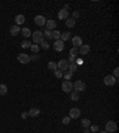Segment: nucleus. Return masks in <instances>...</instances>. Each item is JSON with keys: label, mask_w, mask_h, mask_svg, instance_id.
Instances as JSON below:
<instances>
[{"label": "nucleus", "mask_w": 119, "mask_h": 133, "mask_svg": "<svg viewBox=\"0 0 119 133\" xmlns=\"http://www.w3.org/2000/svg\"><path fill=\"white\" fill-rule=\"evenodd\" d=\"M31 36H32V41L35 44H41L42 42L44 41V36H43V32H41V31H35L33 33H31Z\"/></svg>", "instance_id": "nucleus-1"}, {"label": "nucleus", "mask_w": 119, "mask_h": 133, "mask_svg": "<svg viewBox=\"0 0 119 133\" xmlns=\"http://www.w3.org/2000/svg\"><path fill=\"white\" fill-rule=\"evenodd\" d=\"M73 88H74V90L75 92H83L85 89H86V83L83 81H81V80H77V81H75L74 83H73Z\"/></svg>", "instance_id": "nucleus-2"}, {"label": "nucleus", "mask_w": 119, "mask_h": 133, "mask_svg": "<svg viewBox=\"0 0 119 133\" xmlns=\"http://www.w3.org/2000/svg\"><path fill=\"white\" fill-rule=\"evenodd\" d=\"M105 131L108 133H114L117 131V124L114 121H107L105 124Z\"/></svg>", "instance_id": "nucleus-3"}, {"label": "nucleus", "mask_w": 119, "mask_h": 133, "mask_svg": "<svg viewBox=\"0 0 119 133\" xmlns=\"http://www.w3.org/2000/svg\"><path fill=\"white\" fill-rule=\"evenodd\" d=\"M68 68H69V62L67 59H61V61L57 63V69L63 71V73H64L65 70H68Z\"/></svg>", "instance_id": "nucleus-4"}, {"label": "nucleus", "mask_w": 119, "mask_h": 133, "mask_svg": "<svg viewBox=\"0 0 119 133\" xmlns=\"http://www.w3.org/2000/svg\"><path fill=\"white\" fill-rule=\"evenodd\" d=\"M104 83H105V86L112 87V86H114L115 83H117V80H115L112 75H107V76H105L104 77Z\"/></svg>", "instance_id": "nucleus-5"}, {"label": "nucleus", "mask_w": 119, "mask_h": 133, "mask_svg": "<svg viewBox=\"0 0 119 133\" xmlns=\"http://www.w3.org/2000/svg\"><path fill=\"white\" fill-rule=\"evenodd\" d=\"M72 39V43H73V46L74 48H80L82 45V38L80 36H74V37L70 38Z\"/></svg>", "instance_id": "nucleus-6"}, {"label": "nucleus", "mask_w": 119, "mask_h": 133, "mask_svg": "<svg viewBox=\"0 0 119 133\" xmlns=\"http://www.w3.org/2000/svg\"><path fill=\"white\" fill-rule=\"evenodd\" d=\"M62 90L64 93H70L73 90V83L70 81H64L62 83Z\"/></svg>", "instance_id": "nucleus-7"}, {"label": "nucleus", "mask_w": 119, "mask_h": 133, "mask_svg": "<svg viewBox=\"0 0 119 133\" xmlns=\"http://www.w3.org/2000/svg\"><path fill=\"white\" fill-rule=\"evenodd\" d=\"M17 58H18V61L22 63V64H28V63L30 62V56L26 55V54H19Z\"/></svg>", "instance_id": "nucleus-8"}, {"label": "nucleus", "mask_w": 119, "mask_h": 133, "mask_svg": "<svg viewBox=\"0 0 119 133\" xmlns=\"http://www.w3.org/2000/svg\"><path fill=\"white\" fill-rule=\"evenodd\" d=\"M81 114V111H80L79 108H72L70 111H69V118L70 119H77Z\"/></svg>", "instance_id": "nucleus-9"}, {"label": "nucleus", "mask_w": 119, "mask_h": 133, "mask_svg": "<svg viewBox=\"0 0 119 133\" xmlns=\"http://www.w3.org/2000/svg\"><path fill=\"white\" fill-rule=\"evenodd\" d=\"M54 48L56 51H62L63 49H64V42H62L61 39H57V41H55L54 43Z\"/></svg>", "instance_id": "nucleus-10"}, {"label": "nucleus", "mask_w": 119, "mask_h": 133, "mask_svg": "<svg viewBox=\"0 0 119 133\" xmlns=\"http://www.w3.org/2000/svg\"><path fill=\"white\" fill-rule=\"evenodd\" d=\"M89 51L90 46L88 44H82L79 49V54H81V55H87V54H89Z\"/></svg>", "instance_id": "nucleus-11"}, {"label": "nucleus", "mask_w": 119, "mask_h": 133, "mask_svg": "<svg viewBox=\"0 0 119 133\" xmlns=\"http://www.w3.org/2000/svg\"><path fill=\"white\" fill-rule=\"evenodd\" d=\"M35 24L38 26L45 25V18H44L43 15H36L35 17Z\"/></svg>", "instance_id": "nucleus-12"}, {"label": "nucleus", "mask_w": 119, "mask_h": 133, "mask_svg": "<svg viewBox=\"0 0 119 133\" xmlns=\"http://www.w3.org/2000/svg\"><path fill=\"white\" fill-rule=\"evenodd\" d=\"M57 15H58V19H60V20H64V19L68 18L69 12L67 11V10H64V8H62V10H60Z\"/></svg>", "instance_id": "nucleus-13"}, {"label": "nucleus", "mask_w": 119, "mask_h": 133, "mask_svg": "<svg viewBox=\"0 0 119 133\" xmlns=\"http://www.w3.org/2000/svg\"><path fill=\"white\" fill-rule=\"evenodd\" d=\"M45 25H47V30H50V31H52V30L57 26V24H56V22L55 20H52V19H49V20H47L45 22Z\"/></svg>", "instance_id": "nucleus-14"}, {"label": "nucleus", "mask_w": 119, "mask_h": 133, "mask_svg": "<svg viewBox=\"0 0 119 133\" xmlns=\"http://www.w3.org/2000/svg\"><path fill=\"white\" fill-rule=\"evenodd\" d=\"M20 32V27L18 25H12L10 27V33H11V36H17L18 33Z\"/></svg>", "instance_id": "nucleus-15"}, {"label": "nucleus", "mask_w": 119, "mask_h": 133, "mask_svg": "<svg viewBox=\"0 0 119 133\" xmlns=\"http://www.w3.org/2000/svg\"><path fill=\"white\" fill-rule=\"evenodd\" d=\"M72 38V33L70 32H63V33H61V37H60V39H61L62 42H67V41H69Z\"/></svg>", "instance_id": "nucleus-16"}, {"label": "nucleus", "mask_w": 119, "mask_h": 133, "mask_svg": "<svg viewBox=\"0 0 119 133\" xmlns=\"http://www.w3.org/2000/svg\"><path fill=\"white\" fill-rule=\"evenodd\" d=\"M20 32H22V36L24 38H29L31 36V31H30L29 27H23V29H20Z\"/></svg>", "instance_id": "nucleus-17"}, {"label": "nucleus", "mask_w": 119, "mask_h": 133, "mask_svg": "<svg viewBox=\"0 0 119 133\" xmlns=\"http://www.w3.org/2000/svg\"><path fill=\"white\" fill-rule=\"evenodd\" d=\"M15 20H16V23H17L16 25H22V24L25 23V17H24L23 14H18V15H16Z\"/></svg>", "instance_id": "nucleus-18"}, {"label": "nucleus", "mask_w": 119, "mask_h": 133, "mask_svg": "<svg viewBox=\"0 0 119 133\" xmlns=\"http://www.w3.org/2000/svg\"><path fill=\"white\" fill-rule=\"evenodd\" d=\"M28 113H29V117L36 118V117H38V115H39L41 112H39V109H38V108H31V109H30Z\"/></svg>", "instance_id": "nucleus-19"}, {"label": "nucleus", "mask_w": 119, "mask_h": 133, "mask_svg": "<svg viewBox=\"0 0 119 133\" xmlns=\"http://www.w3.org/2000/svg\"><path fill=\"white\" fill-rule=\"evenodd\" d=\"M75 24H76V20H74L73 18L65 19V25H67V27H69V29H73V27L75 26Z\"/></svg>", "instance_id": "nucleus-20"}, {"label": "nucleus", "mask_w": 119, "mask_h": 133, "mask_svg": "<svg viewBox=\"0 0 119 133\" xmlns=\"http://www.w3.org/2000/svg\"><path fill=\"white\" fill-rule=\"evenodd\" d=\"M81 124H82V126L85 127V128H89V126L92 125V122H90L89 119H82Z\"/></svg>", "instance_id": "nucleus-21"}, {"label": "nucleus", "mask_w": 119, "mask_h": 133, "mask_svg": "<svg viewBox=\"0 0 119 133\" xmlns=\"http://www.w3.org/2000/svg\"><path fill=\"white\" fill-rule=\"evenodd\" d=\"M77 64H76V63H70V64H69V71H70V73H73V74H74V73H75L76 70H77Z\"/></svg>", "instance_id": "nucleus-22"}, {"label": "nucleus", "mask_w": 119, "mask_h": 133, "mask_svg": "<svg viewBox=\"0 0 119 133\" xmlns=\"http://www.w3.org/2000/svg\"><path fill=\"white\" fill-rule=\"evenodd\" d=\"M7 94V86L5 85H0V95H6Z\"/></svg>", "instance_id": "nucleus-23"}, {"label": "nucleus", "mask_w": 119, "mask_h": 133, "mask_svg": "<svg viewBox=\"0 0 119 133\" xmlns=\"http://www.w3.org/2000/svg\"><path fill=\"white\" fill-rule=\"evenodd\" d=\"M48 68H49L50 70L55 71L56 69H57V63H55V62H52V61H50V62L48 63Z\"/></svg>", "instance_id": "nucleus-24"}, {"label": "nucleus", "mask_w": 119, "mask_h": 133, "mask_svg": "<svg viewBox=\"0 0 119 133\" xmlns=\"http://www.w3.org/2000/svg\"><path fill=\"white\" fill-rule=\"evenodd\" d=\"M43 36L47 38V39H51V38H52V31H50V30H45V31L43 32Z\"/></svg>", "instance_id": "nucleus-25"}, {"label": "nucleus", "mask_w": 119, "mask_h": 133, "mask_svg": "<svg viewBox=\"0 0 119 133\" xmlns=\"http://www.w3.org/2000/svg\"><path fill=\"white\" fill-rule=\"evenodd\" d=\"M70 99L73 100V101H77V100L80 99V94L77 92H72V95H70Z\"/></svg>", "instance_id": "nucleus-26"}, {"label": "nucleus", "mask_w": 119, "mask_h": 133, "mask_svg": "<svg viewBox=\"0 0 119 133\" xmlns=\"http://www.w3.org/2000/svg\"><path fill=\"white\" fill-rule=\"evenodd\" d=\"M22 48L23 49H26V48H29L30 49V46H31V42L30 41H28V39H24V41L22 42Z\"/></svg>", "instance_id": "nucleus-27"}, {"label": "nucleus", "mask_w": 119, "mask_h": 133, "mask_svg": "<svg viewBox=\"0 0 119 133\" xmlns=\"http://www.w3.org/2000/svg\"><path fill=\"white\" fill-rule=\"evenodd\" d=\"M79 54V48H72L70 51H69V55L72 57H76V55Z\"/></svg>", "instance_id": "nucleus-28"}, {"label": "nucleus", "mask_w": 119, "mask_h": 133, "mask_svg": "<svg viewBox=\"0 0 119 133\" xmlns=\"http://www.w3.org/2000/svg\"><path fill=\"white\" fill-rule=\"evenodd\" d=\"M30 49H31V51H32L33 54H38V51H39V46L37 44H31Z\"/></svg>", "instance_id": "nucleus-29"}, {"label": "nucleus", "mask_w": 119, "mask_h": 133, "mask_svg": "<svg viewBox=\"0 0 119 133\" xmlns=\"http://www.w3.org/2000/svg\"><path fill=\"white\" fill-rule=\"evenodd\" d=\"M60 37H61V32L60 31H57V30L52 31V38H55V41L60 39Z\"/></svg>", "instance_id": "nucleus-30"}, {"label": "nucleus", "mask_w": 119, "mask_h": 133, "mask_svg": "<svg viewBox=\"0 0 119 133\" xmlns=\"http://www.w3.org/2000/svg\"><path fill=\"white\" fill-rule=\"evenodd\" d=\"M63 76H64L65 81H69V80L73 77V73H70V71H67V73H64V74H63Z\"/></svg>", "instance_id": "nucleus-31"}, {"label": "nucleus", "mask_w": 119, "mask_h": 133, "mask_svg": "<svg viewBox=\"0 0 119 133\" xmlns=\"http://www.w3.org/2000/svg\"><path fill=\"white\" fill-rule=\"evenodd\" d=\"M54 73H55V76H56L57 78L63 77V71H61V70H58V69H56V70H55Z\"/></svg>", "instance_id": "nucleus-32"}, {"label": "nucleus", "mask_w": 119, "mask_h": 133, "mask_svg": "<svg viewBox=\"0 0 119 133\" xmlns=\"http://www.w3.org/2000/svg\"><path fill=\"white\" fill-rule=\"evenodd\" d=\"M89 131L90 132H98V131H99V126L98 125H90L89 126Z\"/></svg>", "instance_id": "nucleus-33"}, {"label": "nucleus", "mask_w": 119, "mask_h": 133, "mask_svg": "<svg viewBox=\"0 0 119 133\" xmlns=\"http://www.w3.org/2000/svg\"><path fill=\"white\" fill-rule=\"evenodd\" d=\"M62 122H63L64 125H69V124H70V118H69V117H64V118L62 119Z\"/></svg>", "instance_id": "nucleus-34"}, {"label": "nucleus", "mask_w": 119, "mask_h": 133, "mask_svg": "<svg viewBox=\"0 0 119 133\" xmlns=\"http://www.w3.org/2000/svg\"><path fill=\"white\" fill-rule=\"evenodd\" d=\"M79 17H80V12L79 11H74V12H73V17H72V18L74 19V20L79 19Z\"/></svg>", "instance_id": "nucleus-35"}, {"label": "nucleus", "mask_w": 119, "mask_h": 133, "mask_svg": "<svg viewBox=\"0 0 119 133\" xmlns=\"http://www.w3.org/2000/svg\"><path fill=\"white\" fill-rule=\"evenodd\" d=\"M39 59V55L38 54H33L32 56H30V61H37Z\"/></svg>", "instance_id": "nucleus-36"}, {"label": "nucleus", "mask_w": 119, "mask_h": 133, "mask_svg": "<svg viewBox=\"0 0 119 133\" xmlns=\"http://www.w3.org/2000/svg\"><path fill=\"white\" fill-rule=\"evenodd\" d=\"M41 44H42V48H43L44 50H48V49H49V43H48V42L43 41L42 43H41Z\"/></svg>", "instance_id": "nucleus-37"}, {"label": "nucleus", "mask_w": 119, "mask_h": 133, "mask_svg": "<svg viewBox=\"0 0 119 133\" xmlns=\"http://www.w3.org/2000/svg\"><path fill=\"white\" fill-rule=\"evenodd\" d=\"M118 76H119V69H118V68H115L114 71H113V77L117 80V78H118Z\"/></svg>", "instance_id": "nucleus-38"}, {"label": "nucleus", "mask_w": 119, "mask_h": 133, "mask_svg": "<svg viewBox=\"0 0 119 133\" xmlns=\"http://www.w3.org/2000/svg\"><path fill=\"white\" fill-rule=\"evenodd\" d=\"M75 59H76V57H72V56H70V57H69L67 61H68V62H70V63H75Z\"/></svg>", "instance_id": "nucleus-39"}, {"label": "nucleus", "mask_w": 119, "mask_h": 133, "mask_svg": "<svg viewBox=\"0 0 119 133\" xmlns=\"http://www.w3.org/2000/svg\"><path fill=\"white\" fill-rule=\"evenodd\" d=\"M28 117H29V113H28V112H23L22 113V119H26Z\"/></svg>", "instance_id": "nucleus-40"}, {"label": "nucleus", "mask_w": 119, "mask_h": 133, "mask_svg": "<svg viewBox=\"0 0 119 133\" xmlns=\"http://www.w3.org/2000/svg\"><path fill=\"white\" fill-rule=\"evenodd\" d=\"M83 133H90V131L88 128H85V131H83Z\"/></svg>", "instance_id": "nucleus-41"}, {"label": "nucleus", "mask_w": 119, "mask_h": 133, "mask_svg": "<svg viewBox=\"0 0 119 133\" xmlns=\"http://www.w3.org/2000/svg\"><path fill=\"white\" fill-rule=\"evenodd\" d=\"M99 133H107L106 131H101V132H99Z\"/></svg>", "instance_id": "nucleus-42"}]
</instances>
